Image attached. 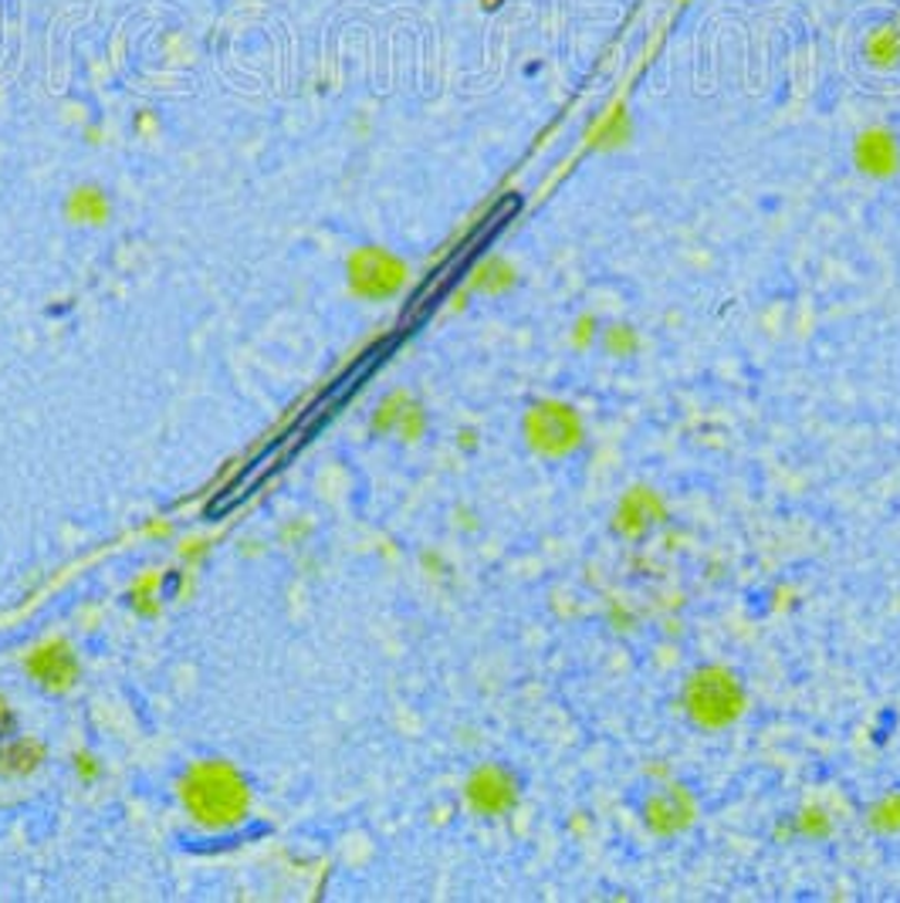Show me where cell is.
<instances>
[{
    "mask_svg": "<svg viewBox=\"0 0 900 903\" xmlns=\"http://www.w3.org/2000/svg\"><path fill=\"white\" fill-rule=\"evenodd\" d=\"M387 349H390V345H379V349H372L363 363H356V366H353V372H345V376L339 379V383H335V387H332V390H329V393H325L316 406H311L308 413H301V416H298V424H295V427H288V433H285L282 440H274V443L264 450V454H261V458H258V461H254L245 474H237V477L227 484V488H224V491H221L211 504H206V518H221V514H227L230 508H237L240 501H245L251 491H258L271 474H279L288 461H295L298 450H301L311 437H316V433H319V430L332 420V416L339 413V406H342L345 400H350V396H353V393L366 383V376L372 372V366L383 363Z\"/></svg>",
    "mask_w": 900,
    "mask_h": 903,
    "instance_id": "cell-1",
    "label": "cell"
}]
</instances>
